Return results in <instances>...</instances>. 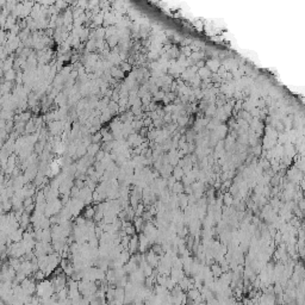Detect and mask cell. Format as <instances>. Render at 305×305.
I'll return each mask as SVG.
<instances>
[{"label":"cell","mask_w":305,"mask_h":305,"mask_svg":"<svg viewBox=\"0 0 305 305\" xmlns=\"http://www.w3.org/2000/svg\"><path fill=\"white\" fill-rule=\"evenodd\" d=\"M35 279L38 280V281H42V280L44 279V274H43V272H37V273L35 274Z\"/></svg>","instance_id":"1"}]
</instances>
